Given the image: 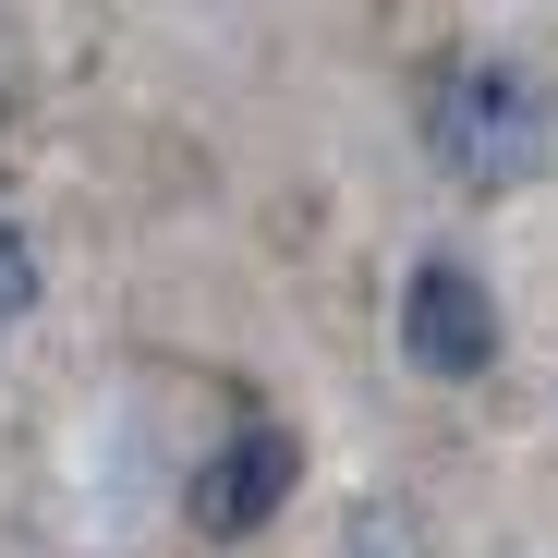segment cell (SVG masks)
Wrapping results in <instances>:
<instances>
[{"instance_id": "cell-3", "label": "cell", "mask_w": 558, "mask_h": 558, "mask_svg": "<svg viewBox=\"0 0 558 558\" xmlns=\"http://www.w3.org/2000/svg\"><path fill=\"white\" fill-rule=\"evenodd\" d=\"M401 364L437 377V389H474L486 364H498V292L461 255H425L401 279Z\"/></svg>"}, {"instance_id": "cell-1", "label": "cell", "mask_w": 558, "mask_h": 558, "mask_svg": "<svg viewBox=\"0 0 558 558\" xmlns=\"http://www.w3.org/2000/svg\"><path fill=\"white\" fill-rule=\"evenodd\" d=\"M425 146L461 182H534L546 146H558V98L522 61H449L437 98H425Z\"/></svg>"}, {"instance_id": "cell-2", "label": "cell", "mask_w": 558, "mask_h": 558, "mask_svg": "<svg viewBox=\"0 0 558 558\" xmlns=\"http://www.w3.org/2000/svg\"><path fill=\"white\" fill-rule=\"evenodd\" d=\"M292 486H304V437H292V425H267V413H243V425L195 461V486H182V522L219 534V546H243V534H267L279 510H292Z\"/></svg>"}, {"instance_id": "cell-4", "label": "cell", "mask_w": 558, "mask_h": 558, "mask_svg": "<svg viewBox=\"0 0 558 558\" xmlns=\"http://www.w3.org/2000/svg\"><path fill=\"white\" fill-rule=\"evenodd\" d=\"M25 304H37V243L0 219V316H25Z\"/></svg>"}]
</instances>
